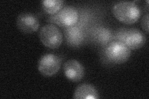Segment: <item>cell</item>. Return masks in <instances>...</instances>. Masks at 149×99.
Returning a JSON list of instances; mask_svg holds the SVG:
<instances>
[{
    "mask_svg": "<svg viewBox=\"0 0 149 99\" xmlns=\"http://www.w3.org/2000/svg\"><path fill=\"white\" fill-rule=\"evenodd\" d=\"M79 17L78 11L76 8L72 6H66L51 18L54 22L59 26L69 27L76 24Z\"/></svg>",
    "mask_w": 149,
    "mask_h": 99,
    "instance_id": "8992f818",
    "label": "cell"
},
{
    "mask_svg": "<svg viewBox=\"0 0 149 99\" xmlns=\"http://www.w3.org/2000/svg\"><path fill=\"white\" fill-rule=\"evenodd\" d=\"M130 53L131 50L122 42L118 40L110 42L105 49L106 58L115 64L126 62L130 58Z\"/></svg>",
    "mask_w": 149,
    "mask_h": 99,
    "instance_id": "7a4b0ae2",
    "label": "cell"
},
{
    "mask_svg": "<svg viewBox=\"0 0 149 99\" xmlns=\"http://www.w3.org/2000/svg\"><path fill=\"white\" fill-rule=\"evenodd\" d=\"M75 99H97L99 98L98 92L91 84L84 83L76 88L73 94Z\"/></svg>",
    "mask_w": 149,
    "mask_h": 99,
    "instance_id": "9c48e42d",
    "label": "cell"
},
{
    "mask_svg": "<svg viewBox=\"0 0 149 99\" xmlns=\"http://www.w3.org/2000/svg\"><path fill=\"white\" fill-rule=\"evenodd\" d=\"M63 4L62 0H44L42 1V6L46 13L55 15L63 8Z\"/></svg>",
    "mask_w": 149,
    "mask_h": 99,
    "instance_id": "30bf717a",
    "label": "cell"
},
{
    "mask_svg": "<svg viewBox=\"0 0 149 99\" xmlns=\"http://www.w3.org/2000/svg\"><path fill=\"white\" fill-rule=\"evenodd\" d=\"M63 73L65 77L74 82H80L85 75V69L83 65L76 60L67 61L63 65Z\"/></svg>",
    "mask_w": 149,
    "mask_h": 99,
    "instance_id": "ba28073f",
    "label": "cell"
},
{
    "mask_svg": "<svg viewBox=\"0 0 149 99\" xmlns=\"http://www.w3.org/2000/svg\"><path fill=\"white\" fill-rule=\"evenodd\" d=\"M62 60L54 53H47L39 59L37 68L39 73L45 77H51L57 74L61 67Z\"/></svg>",
    "mask_w": 149,
    "mask_h": 99,
    "instance_id": "5b68a950",
    "label": "cell"
},
{
    "mask_svg": "<svg viewBox=\"0 0 149 99\" xmlns=\"http://www.w3.org/2000/svg\"><path fill=\"white\" fill-rule=\"evenodd\" d=\"M16 25L20 31L24 34H32L39 29L40 23L34 14L21 13L17 17Z\"/></svg>",
    "mask_w": 149,
    "mask_h": 99,
    "instance_id": "52a82bcc",
    "label": "cell"
},
{
    "mask_svg": "<svg viewBox=\"0 0 149 99\" xmlns=\"http://www.w3.org/2000/svg\"><path fill=\"white\" fill-rule=\"evenodd\" d=\"M148 14H146V15L143 16L142 18V20L141 21V25L143 28V29L145 30L147 33L148 32Z\"/></svg>",
    "mask_w": 149,
    "mask_h": 99,
    "instance_id": "8fae6325",
    "label": "cell"
},
{
    "mask_svg": "<svg viewBox=\"0 0 149 99\" xmlns=\"http://www.w3.org/2000/svg\"><path fill=\"white\" fill-rule=\"evenodd\" d=\"M39 39L44 46L50 49L57 48L63 42V35L58 28L54 24H47L41 28Z\"/></svg>",
    "mask_w": 149,
    "mask_h": 99,
    "instance_id": "3957f363",
    "label": "cell"
},
{
    "mask_svg": "<svg viewBox=\"0 0 149 99\" xmlns=\"http://www.w3.org/2000/svg\"><path fill=\"white\" fill-rule=\"evenodd\" d=\"M117 39L122 42L130 50L141 48L146 43L145 35L136 29H124L119 31Z\"/></svg>",
    "mask_w": 149,
    "mask_h": 99,
    "instance_id": "277c9868",
    "label": "cell"
},
{
    "mask_svg": "<svg viewBox=\"0 0 149 99\" xmlns=\"http://www.w3.org/2000/svg\"><path fill=\"white\" fill-rule=\"evenodd\" d=\"M112 12L117 19L125 24L136 22L141 15V10L133 1H120L114 4Z\"/></svg>",
    "mask_w": 149,
    "mask_h": 99,
    "instance_id": "6da1fadb",
    "label": "cell"
}]
</instances>
